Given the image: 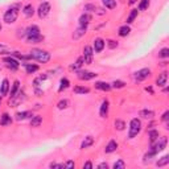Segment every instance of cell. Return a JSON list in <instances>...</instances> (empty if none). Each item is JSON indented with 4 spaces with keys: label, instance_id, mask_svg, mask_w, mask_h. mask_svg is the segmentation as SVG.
Returning a JSON list of instances; mask_svg holds the SVG:
<instances>
[{
    "label": "cell",
    "instance_id": "cell-23",
    "mask_svg": "<svg viewBox=\"0 0 169 169\" xmlns=\"http://www.w3.org/2000/svg\"><path fill=\"white\" fill-rule=\"evenodd\" d=\"M92 144H94V137H92V136H86V137H85V140L82 141V144H81V148H82V149H86V148L91 147Z\"/></svg>",
    "mask_w": 169,
    "mask_h": 169
},
{
    "label": "cell",
    "instance_id": "cell-10",
    "mask_svg": "<svg viewBox=\"0 0 169 169\" xmlns=\"http://www.w3.org/2000/svg\"><path fill=\"white\" fill-rule=\"evenodd\" d=\"M106 46V42L103 39H101V37H98V39H95V41H94V48H92V50L95 52V53H101L103 49Z\"/></svg>",
    "mask_w": 169,
    "mask_h": 169
},
{
    "label": "cell",
    "instance_id": "cell-52",
    "mask_svg": "<svg viewBox=\"0 0 169 169\" xmlns=\"http://www.w3.org/2000/svg\"><path fill=\"white\" fill-rule=\"evenodd\" d=\"M0 30H2V24H0Z\"/></svg>",
    "mask_w": 169,
    "mask_h": 169
},
{
    "label": "cell",
    "instance_id": "cell-29",
    "mask_svg": "<svg viewBox=\"0 0 169 169\" xmlns=\"http://www.w3.org/2000/svg\"><path fill=\"white\" fill-rule=\"evenodd\" d=\"M137 13H139V11L137 9H132L129 12V15H128V17H127V24H131V23H134L135 21V18L137 17Z\"/></svg>",
    "mask_w": 169,
    "mask_h": 169
},
{
    "label": "cell",
    "instance_id": "cell-38",
    "mask_svg": "<svg viewBox=\"0 0 169 169\" xmlns=\"http://www.w3.org/2000/svg\"><path fill=\"white\" fill-rule=\"evenodd\" d=\"M124 86H126V83H124L123 81H114V82L111 83V87H114V89H123Z\"/></svg>",
    "mask_w": 169,
    "mask_h": 169
},
{
    "label": "cell",
    "instance_id": "cell-3",
    "mask_svg": "<svg viewBox=\"0 0 169 169\" xmlns=\"http://www.w3.org/2000/svg\"><path fill=\"white\" fill-rule=\"evenodd\" d=\"M141 122L137 118H134L132 120L129 122V131H128V139H134L137 135L140 134L141 131Z\"/></svg>",
    "mask_w": 169,
    "mask_h": 169
},
{
    "label": "cell",
    "instance_id": "cell-1",
    "mask_svg": "<svg viewBox=\"0 0 169 169\" xmlns=\"http://www.w3.org/2000/svg\"><path fill=\"white\" fill-rule=\"evenodd\" d=\"M28 55L30 60H36L41 62V64H46V62L50 61V53L46 50H42V49H33V50L29 52Z\"/></svg>",
    "mask_w": 169,
    "mask_h": 169
},
{
    "label": "cell",
    "instance_id": "cell-9",
    "mask_svg": "<svg viewBox=\"0 0 169 169\" xmlns=\"http://www.w3.org/2000/svg\"><path fill=\"white\" fill-rule=\"evenodd\" d=\"M98 76L97 73H92V71H77V77L81 79V81H90L92 78H95Z\"/></svg>",
    "mask_w": 169,
    "mask_h": 169
},
{
    "label": "cell",
    "instance_id": "cell-39",
    "mask_svg": "<svg viewBox=\"0 0 169 169\" xmlns=\"http://www.w3.org/2000/svg\"><path fill=\"white\" fill-rule=\"evenodd\" d=\"M169 57V49L168 48H162L159 52V58H168Z\"/></svg>",
    "mask_w": 169,
    "mask_h": 169
},
{
    "label": "cell",
    "instance_id": "cell-42",
    "mask_svg": "<svg viewBox=\"0 0 169 169\" xmlns=\"http://www.w3.org/2000/svg\"><path fill=\"white\" fill-rule=\"evenodd\" d=\"M124 168H126V162L123 160H118L114 164V169H124Z\"/></svg>",
    "mask_w": 169,
    "mask_h": 169
},
{
    "label": "cell",
    "instance_id": "cell-26",
    "mask_svg": "<svg viewBox=\"0 0 169 169\" xmlns=\"http://www.w3.org/2000/svg\"><path fill=\"white\" fill-rule=\"evenodd\" d=\"M41 123H42V118L40 115L32 116V119H30V127H40Z\"/></svg>",
    "mask_w": 169,
    "mask_h": 169
},
{
    "label": "cell",
    "instance_id": "cell-16",
    "mask_svg": "<svg viewBox=\"0 0 169 169\" xmlns=\"http://www.w3.org/2000/svg\"><path fill=\"white\" fill-rule=\"evenodd\" d=\"M33 112L32 111H23V112H17L16 114V120H25L28 118H32Z\"/></svg>",
    "mask_w": 169,
    "mask_h": 169
},
{
    "label": "cell",
    "instance_id": "cell-34",
    "mask_svg": "<svg viewBox=\"0 0 169 169\" xmlns=\"http://www.w3.org/2000/svg\"><path fill=\"white\" fill-rule=\"evenodd\" d=\"M114 124H115V128H116L118 131H123L124 128H126V123H124L122 119H116Z\"/></svg>",
    "mask_w": 169,
    "mask_h": 169
},
{
    "label": "cell",
    "instance_id": "cell-24",
    "mask_svg": "<svg viewBox=\"0 0 169 169\" xmlns=\"http://www.w3.org/2000/svg\"><path fill=\"white\" fill-rule=\"evenodd\" d=\"M83 64H85V58H83V55H82V57H79V58L70 66V69H71V70H79V69L83 66Z\"/></svg>",
    "mask_w": 169,
    "mask_h": 169
},
{
    "label": "cell",
    "instance_id": "cell-41",
    "mask_svg": "<svg viewBox=\"0 0 169 169\" xmlns=\"http://www.w3.org/2000/svg\"><path fill=\"white\" fill-rule=\"evenodd\" d=\"M149 7V0H141L139 4V11H145Z\"/></svg>",
    "mask_w": 169,
    "mask_h": 169
},
{
    "label": "cell",
    "instance_id": "cell-37",
    "mask_svg": "<svg viewBox=\"0 0 169 169\" xmlns=\"http://www.w3.org/2000/svg\"><path fill=\"white\" fill-rule=\"evenodd\" d=\"M69 85H70V82H69V79L67 78H62L61 79V85H60V91H62V90H65V89H67L69 87Z\"/></svg>",
    "mask_w": 169,
    "mask_h": 169
},
{
    "label": "cell",
    "instance_id": "cell-40",
    "mask_svg": "<svg viewBox=\"0 0 169 169\" xmlns=\"http://www.w3.org/2000/svg\"><path fill=\"white\" fill-rule=\"evenodd\" d=\"M97 8H98V5H95V4H86L85 5V11L86 12H94V13H95Z\"/></svg>",
    "mask_w": 169,
    "mask_h": 169
},
{
    "label": "cell",
    "instance_id": "cell-31",
    "mask_svg": "<svg viewBox=\"0 0 169 169\" xmlns=\"http://www.w3.org/2000/svg\"><path fill=\"white\" fill-rule=\"evenodd\" d=\"M159 139V131L157 129H149V140L151 143H155Z\"/></svg>",
    "mask_w": 169,
    "mask_h": 169
},
{
    "label": "cell",
    "instance_id": "cell-5",
    "mask_svg": "<svg viewBox=\"0 0 169 169\" xmlns=\"http://www.w3.org/2000/svg\"><path fill=\"white\" fill-rule=\"evenodd\" d=\"M149 76H151V69L144 67V69H140V70H137V71L134 74V78H135L136 82H141V81L147 79Z\"/></svg>",
    "mask_w": 169,
    "mask_h": 169
},
{
    "label": "cell",
    "instance_id": "cell-2",
    "mask_svg": "<svg viewBox=\"0 0 169 169\" xmlns=\"http://www.w3.org/2000/svg\"><path fill=\"white\" fill-rule=\"evenodd\" d=\"M18 8H20V5L15 4V5H12L9 9L5 11V13H4V21L7 23V24H13V23L17 20Z\"/></svg>",
    "mask_w": 169,
    "mask_h": 169
},
{
    "label": "cell",
    "instance_id": "cell-35",
    "mask_svg": "<svg viewBox=\"0 0 169 169\" xmlns=\"http://www.w3.org/2000/svg\"><path fill=\"white\" fill-rule=\"evenodd\" d=\"M0 54H12V50H11V48L7 46V45H4V44H0Z\"/></svg>",
    "mask_w": 169,
    "mask_h": 169
},
{
    "label": "cell",
    "instance_id": "cell-30",
    "mask_svg": "<svg viewBox=\"0 0 169 169\" xmlns=\"http://www.w3.org/2000/svg\"><path fill=\"white\" fill-rule=\"evenodd\" d=\"M74 92L76 94H87V92H90V89L89 87H85V86H76L74 87Z\"/></svg>",
    "mask_w": 169,
    "mask_h": 169
},
{
    "label": "cell",
    "instance_id": "cell-48",
    "mask_svg": "<svg viewBox=\"0 0 169 169\" xmlns=\"http://www.w3.org/2000/svg\"><path fill=\"white\" fill-rule=\"evenodd\" d=\"M83 168H89V169H91V168H92V164H91L90 161H87V162H85V164H83Z\"/></svg>",
    "mask_w": 169,
    "mask_h": 169
},
{
    "label": "cell",
    "instance_id": "cell-17",
    "mask_svg": "<svg viewBox=\"0 0 169 169\" xmlns=\"http://www.w3.org/2000/svg\"><path fill=\"white\" fill-rule=\"evenodd\" d=\"M95 89L98 90H102V91H110L112 87L110 83L107 82H102V81H99V82H95Z\"/></svg>",
    "mask_w": 169,
    "mask_h": 169
},
{
    "label": "cell",
    "instance_id": "cell-18",
    "mask_svg": "<svg viewBox=\"0 0 169 169\" xmlns=\"http://www.w3.org/2000/svg\"><path fill=\"white\" fill-rule=\"evenodd\" d=\"M116 148H118V143L115 140H110L108 144L106 145L104 148V152L106 153H112V152H115L116 151Z\"/></svg>",
    "mask_w": 169,
    "mask_h": 169
},
{
    "label": "cell",
    "instance_id": "cell-46",
    "mask_svg": "<svg viewBox=\"0 0 169 169\" xmlns=\"http://www.w3.org/2000/svg\"><path fill=\"white\" fill-rule=\"evenodd\" d=\"M168 118H169V111H165L164 114H162L161 120H162V122H166V120H168Z\"/></svg>",
    "mask_w": 169,
    "mask_h": 169
},
{
    "label": "cell",
    "instance_id": "cell-12",
    "mask_svg": "<svg viewBox=\"0 0 169 169\" xmlns=\"http://www.w3.org/2000/svg\"><path fill=\"white\" fill-rule=\"evenodd\" d=\"M40 34V28L37 25H30L25 30V36L27 37H33V36H39Z\"/></svg>",
    "mask_w": 169,
    "mask_h": 169
},
{
    "label": "cell",
    "instance_id": "cell-13",
    "mask_svg": "<svg viewBox=\"0 0 169 169\" xmlns=\"http://www.w3.org/2000/svg\"><path fill=\"white\" fill-rule=\"evenodd\" d=\"M8 90H9V81L7 78H4L2 81V85H0V94L4 97L8 94Z\"/></svg>",
    "mask_w": 169,
    "mask_h": 169
},
{
    "label": "cell",
    "instance_id": "cell-14",
    "mask_svg": "<svg viewBox=\"0 0 169 169\" xmlns=\"http://www.w3.org/2000/svg\"><path fill=\"white\" fill-rule=\"evenodd\" d=\"M166 81H168V73L164 71V73H161L160 76L157 77V79H156V85L162 87V86H165L166 85Z\"/></svg>",
    "mask_w": 169,
    "mask_h": 169
},
{
    "label": "cell",
    "instance_id": "cell-43",
    "mask_svg": "<svg viewBox=\"0 0 169 169\" xmlns=\"http://www.w3.org/2000/svg\"><path fill=\"white\" fill-rule=\"evenodd\" d=\"M57 106H58V108H60V110H62V108H66L67 106H69V101H67V99H64V101H60Z\"/></svg>",
    "mask_w": 169,
    "mask_h": 169
},
{
    "label": "cell",
    "instance_id": "cell-27",
    "mask_svg": "<svg viewBox=\"0 0 169 169\" xmlns=\"http://www.w3.org/2000/svg\"><path fill=\"white\" fill-rule=\"evenodd\" d=\"M129 32H131V28L126 24V25H122L120 28H119L118 33H119V36H120V37H127L129 34Z\"/></svg>",
    "mask_w": 169,
    "mask_h": 169
},
{
    "label": "cell",
    "instance_id": "cell-21",
    "mask_svg": "<svg viewBox=\"0 0 169 169\" xmlns=\"http://www.w3.org/2000/svg\"><path fill=\"white\" fill-rule=\"evenodd\" d=\"M18 90H20V81L16 79L13 82V85H12V89H11V92H9V98H13L18 92Z\"/></svg>",
    "mask_w": 169,
    "mask_h": 169
},
{
    "label": "cell",
    "instance_id": "cell-11",
    "mask_svg": "<svg viewBox=\"0 0 169 169\" xmlns=\"http://www.w3.org/2000/svg\"><path fill=\"white\" fill-rule=\"evenodd\" d=\"M108 110H110V102L107 101V99H104V101L102 102L101 104V108H99V115H101V118H106L108 115Z\"/></svg>",
    "mask_w": 169,
    "mask_h": 169
},
{
    "label": "cell",
    "instance_id": "cell-22",
    "mask_svg": "<svg viewBox=\"0 0 169 169\" xmlns=\"http://www.w3.org/2000/svg\"><path fill=\"white\" fill-rule=\"evenodd\" d=\"M12 123V118L7 114V112H4V114L2 115V118H0V124H2V126H9V124Z\"/></svg>",
    "mask_w": 169,
    "mask_h": 169
},
{
    "label": "cell",
    "instance_id": "cell-50",
    "mask_svg": "<svg viewBox=\"0 0 169 169\" xmlns=\"http://www.w3.org/2000/svg\"><path fill=\"white\" fill-rule=\"evenodd\" d=\"M134 3H136V0H129V2H128V4H129V5H132Z\"/></svg>",
    "mask_w": 169,
    "mask_h": 169
},
{
    "label": "cell",
    "instance_id": "cell-28",
    "mask_svg": "<svg viewBox=\"0 0 169 169\" xmlns=\"http://www.w3.org/2000/svg\"><path fill=\"white\" fill-rule=\"evenodd\" d=\"M24 66H25V70H27L28 74H33L39 70V66L34 65V64H24Z\"/></svg>",
    "mask_w": 169,
    "mask_h": 169
},
{
    "label": "cell",
    "instance_id": "cell-4",
    "mask_svg": "<svg viewBox=\"0 0 169 169\" xmlns=\"http://www.w3.org/2000/svg\"><path fill=\"white\" fill-rule=\"evenodd\" d=\"M166 144H168V139H166L165 136H162L160 140L157 139V143H156V144H153V143H152L151 151H153V152H155L156 155H157L159 152H161V151H162V149H165Z\"/></svg>",
    "mask_w": 169,
    "mask_h": 169
},
{
    "label": "cell",
    "instance_id": "cell-32",
    "mask_svg": "<svg viewBox=\"0 0 169 169\" xmlns=\"http://www.w3.org/2000/svg\"><path fill=\"white\" fill-rule=\"evenodd\" d=\"M104 7L108 8V9H114L116 7V0H102Z\"/></svg>",
    "mask_w": 169,
    "mask_h": 169
},
{
    "label": "cell",
    "instance_id": "cell-36",
    "mask_svg": "<svg viewBox=\"0 0 169 169\" xmlns=\"http://www.w3.org/2000/svg\"><path fill=\"white\" fill-rule=\"evenodd\" d=\"M166 164H169V156L168 155H165L164 157H161V160H159L157 162H156V165L157 166H164Z\"/></svg>",
    "mask_w": 169,
    "mask_h": 169
},
{
    "label": "cell",
    "instance_id": "cell-45",
    "mask_svg": "<svg viewBox=\"0 0 169 169\" xmlns=\"http://www.w3.org/2000/svg\"><path fill=\"white\" fill-rule=\"evenodd\" d=\"M64 166L65 168H74V166H76V162H74V161H67L66 164H64Z\"/></svg>",
    "mask_w": 169,
    "mask_h": 169
},
{
    "label": "cell",
    "instance_id": "cell-49",
    "mask_svg": "<svg viewBox=\"0 0 169 169\" xmlns=\"http://www.w3.org/2000/svg\"><path fill=\"white\" fill-rule=\"evenodd\" d=\"M145 90H147V91H149V92H152V94H153V90H152V87H145Z\"/></svg>",
    "mask_w": 169,
    "mask_h": 169
},
{
    "label": "cell",
    "instance_id": "cell-15",
    "mask_svg": "<svg viewBox=\"0 0 169 169\" xmlns=\"http://www.w3.org/2000/svg\"><path fill=\"white\" fill-rule=\"evenodd\" d=\"M91 21V16L89 13H83L79 17V27H87Z\"/></svg>",
    "mask_w": 169,
    "mask_h": 169
},
{
    "label": "cell",
    "instance_id": "cell-33",
    "mask_svg": "<svg viewBox=\"0 0 169 169\" xmlns=\"http://www.w3.org/2000/svg\"><path fill=\"white\" fill-rule=\"evenodd\" d=\"M27 39H28V42H30V44H39L44 40V36L39 34V36H33V37H27Z\"/></svg>",
    "mask_w": 169,
    "mask_h": 169
},
{
    "label": "cell",
    "instance_id": "cell-51",
    "mask_svg": "<svg viewBox=\"0 0 169 169\" xmlns=\"http://www.w3.org/2000/svg\"><path fill=\"white\" fill-rule=\"evenodd\" d=\"M0 104H2V97H0Z\"/></svg>",
    "mask_w": 169,
    "mask_h": 169
},
{
    "label": "cell",
    "instance_id": "cell-8",
    "mask_svg": "<svg viewBox=\"0 0 169 169\" xmlns=\"http://www.w3.org/2000/svg\"><path fill=\"white\" fill-rule=\"evenodd\" d=\"M5 62V66H7L8 69H11V70H16V69H18V66H20V62H18L16 58H13L11 55V57H5L3 60Z\"/></svg>",
    "mask_w": 169,
    "mask_h": 169
},
{
    "label": "cell",
    "instance_id": "cell-20",
    "mask_svg": "<svg viewBox=\"0 0 169 169\" xmlns=\"http://www.w3.org/2000/svg\"><path fill=\"white\" fill-rule=\"evenodd\" d=\"M23 13L27 17H32L34 15V8H33V5L32 4H27L25 7L23 8Z\"/></svg>",
    "mask_w": 169,
    "mask_h": 169
},
{
    "label": "cell",
    "instance_id": "cell-19",
    "mask_svg": "<svg viewBox=\"0 0 169 169\" xmlns=\"http://www.w3.org/2000/svg\"><path fill=\"white\" fill-rule=\"evenodd\" d=\"M139 115H140L141 118H144V119H148V120H152L153 116H155V112H153L152 110H141V111L139 112Z\"/></svg>",
    "mask_w": 169,
    "mask_h": 169
},
{
    "label": "cell",
    "instance_id": "cell-47",
    "mask_svg": "<svg viewBox=\"0 0 169 169\" xmlns=\"http://www.w3.org/2000/svg\"><path fill=\"white\" fill-rule=\"evenodd\" d=\"M98 168H99V169H104V168L107 169V168H108V164H107V162H102V164L98 165Z\"/></svg>",
    "mask_w": 169,
    "mask_h": 169
},
{
    "label": "cell",
    "instance_id": "cell-44",
    "mask_svg": "<svg viewBox=\"0 0 169 169\" xmlns=\"http://www.w3.org/2000/svg\"><path fill=\"white\" fill-rule=\"evenodd\" d=\"M107 46H108L110 49H115V48L118 46V41H115V40H108V41H107Z\"/></svg>",
    "mask_w": 169,
    "mask_h": 169
},
{
    "label": "cell",
    "instance_id": "cell-7",
    "mask_svg": "<svg viewBox=\"0 0 169 169\" xmlns=\"http://www.w3.org/2000/svg\"><path fill=\"white\" fill-rule=\"evenodd\" d=\"M92 57H94V50H92V48L89 46V45H86V46L83 48V58H85V64H87V65L92 64Z\"/></svg>",
    "mask_w": 169,
    "mask_h": 169
},
{
    "label": "cell",
    "instance_id": "cell-25",
    "mask_svg": "<svg viewBox=\"0 0 169 169\" xmlns=\"http://www.w3.org/2000/svg\"><path fill=\"white\" fill-rule=\"evenodd\" d=\"M86 29H87V27H78V29L73 33V39L74 40H78L79 37H82L86 33Z\"/></svg>",
    "mask_w": 169,
    "mask_h": 169
},
{
    "label": "cell",
    "instance_id": "cell-6",
    "mask_svg": "<svg viewBox=\"0 0 169 169\" xmlns=\"http://www.w3.org/2000/svg\"><path fill=\"white\" fill-rule=\"evenodd\" d=\"M49 12H50V4H49L48 2L41 3L39 9H37V13H39V17L40 18H45L49 15Z\"/></svg>",
    "mask_w": 169,
    "mask_h": 169
}]
</instances>
